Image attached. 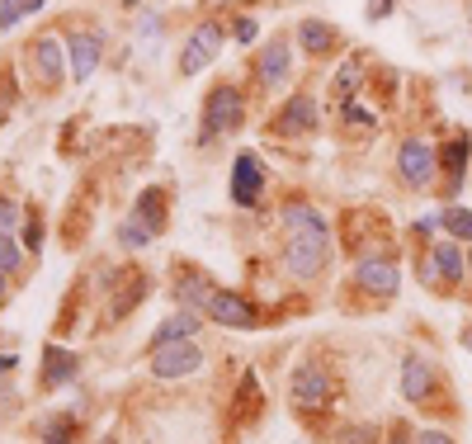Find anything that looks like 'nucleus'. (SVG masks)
I'll use <instances>...</instances> for the list:
<instances>
[{
	"label": "nucleus",
	"mask_w": 472,
	"mask_h": 444,
	"mask_svg": "<svg viewBox=\"0 0 472 444\" xmlns=\"http://www.w3.org/2000/svg\"><path fill=\"white\" fill-rule=\"evenodd\" d=\"M330 256V232L326 222L321 227H302V232H288V246H284V265L298 274V280H312V274L326 265Z\"/></svg>",
	"instance_id": "1"
},
{
	"label": "nucleus",
	"mask_w": 472,
	"mask_h": 444,
	"mask_svg": "<svg viewBox=\"0 0 472 444\" xmlns=\"http://www.w3.org/2000/svg\"><path fill=\"white\" fill-rule=\"evenodd\" d=\"M241 114H246V109H241V90H236V86H217V90H208L199 143L208 147V143H217V137L236 132V128H241Z\"/></svg>",
	"instance_id": "2"
},
{
	"label": "nucleus",
	"mask_w": 472,
	"mask_h": 444,
	"mask_svg": "<svg viewBox=\"0 0 472 444\" xmlns=\"http://www.w3.org/2000/svg\"><path fill=\"white\" fill-rule=\"evenodd\" d=\"M222 38H227V29H222L217 19H204L199 29H194L180 48V71L184 76H199L204 67H213V58L222 52Z\"/></svg>",
	"instance_id": "3"
},
{
	"label": "nucleus",
	"mask_w": 472,
	"mask_h": 444,
	"mask_svg": "<svg viewBox=\"0 0 472 444\" xmlns=\"http://www.w3.org/2000/svg\"><path fill=\"white\" fill-rule=\"evenodd\" d=\"M204 369V350L194 341H175V345H156L152 350V374L156 378H184Z\"/></svg>",
	"instance_id": "4"
},
{
	"label": "nucleus",
	"mask_w": 472,
	"mask_h": 444,
	"mask_svg": "<svg viewBox=\"0 0 472 444\" xmlns=\"http://www.w3.org/2000/svg\"><path fill=\"white\" fill-rule=\"evenodd\" d=\"M204 312H208L213 322H222V326H232V331H256V322H260L256 308H251L241 293H222V289H208Z\"/></svg>",
	"instance_id": "5"
},
{
	"label": "nucleus",
	"mask_w": 472,
	"mask_h": 444,
	"mask_svg": "<svg viewBox=\"0 0 472 444\" xmlns=\"http://www.w3.org/2000/svg\"><path fill=\"white\" fill-rule=\"evenodd\" d=\"M435 165H439V161H435V147L425 143V137H406L402 152H397V171H402V180L421 189V185L435 180Z\"/></svg>",
	"instance_id": "6"
},
{
	"label": "nucleus",
	"mask_w": 472,
	"mask_h": 444,
	"mask_svg": "<svg viewBox=\"0 0 472 444\" xmlns=\"http://www.w3.org/2000/svg\"><path fill=\"white\" fill-rule=\"evenodd\" d=\"M354 284L364 289V293L393 298V293L402 289V274H397V265L387 260V256H369V260H359V265H354Z\"/></svg>",
	"instance_id": "7"
},
{
	"label": "nucleus",
	"mask_w": 472,
	"mask_h": 444,
	"mask_svg": "<svg viewBox=\"0 0 472 444\" xmlns=\"http://www.w3.org/2000/svg\"><path fill=\"white\" fill-rule=\"evenodd\" d=\"M330 393H336V378H330L326 369L302 365V369L293 374V402H298V407L317 411V407H326V402H330Z\"/></svg>",
	"instance_id": "8"
},
{
	"label": "nucleus",
	"mask_w": 472,
	"mask_h": 444,
	"mask_svg": "<svg viewBox=\"0 0 472 444\" xmlns=\"http://www.w3.org/2000/svg\"><path fill=\"white\" fill-rule=\"evenodd\" d=\"M260 185H265L260 161H256L251 152H241V156H236V165H232V199H236L241 208H251V204L260 199Z\"/></svg>",
	"instance_id": "9"
},
{
	"label": "nucleus",
	"mask_w": 472,
	"mask_h": 444,
	"mask_svg": "<svg viewBox=\"0 0 472 444\" xmlns=\"http://www.w3.org/2000/svg\"><path fill=\"white\" fill-rule=\"evenodd\" d=\"M100 52H104V38L100 34H71V48H67V67L76 80H90L95 67H100Z\"/></svg>",
	"instance_id": "10"
},
{
	"label": "nucleus",
	"mask_w": 472,
	"mask_h": 444,
	"mask_svg": "<svg viewBox=\"0 0 472 444\" xmlns=\"http://www.w3.org/2000/svg\"><path fill=\"white\" fill-rule=\"evenodd\" d=\"M274 128H279L284 137H298V132H312V128H317V104H312L308 95H293V100L284 104V114L274 119Z\"/></svg>",
	"instance_id": "11"
},
{
	"label": "nucleus",
	"mask_w": 472,
	"mask_h": 444,
	"mask_svg": "<svg viewBox=\"0 0 472 444\" xmlns=\"http://www.w3.org/2000/svg\"><path fill=\"white\" fill-rule=\"evenodd\" d=\"M29 58H34V71H38V80H43V86H58V80L71 71V67L62 62V48H58V38H38Z\"/></svg>",
	"instance_id": "12"
},
{
	"label": "nucleus",
	"mask_w": 472,
	"mask_h": 444,
	"mask_svg": "<svg viewBox=\"0 0 472 444\" xmlns=\"http://www.w3.org/2000/svg\"><path fill=\"white\" fill-rule=\"evenodd\" d=\"M199 312L194 308H180L175 317H165L156 331H152V345H175V341H194V331H199Z\"/></svg>",
	"instance_id": "13"
},
{
	"label": "nucleus",
	"mask_w": 472,
	"mask_h": 444,
	"mask_svg": "<svg viewBox=\"0 0 472 444\" xmlns=\"http://www.w3.org/2000/svg\"><path fill=\"white\" fill-rule=\"evenodd\" d=\"M288 80V43L284 38H269L265 43V58H260V86L274 90V86H284Z\"/></svg>",
	"instance_id": "14"
},
{
	"label": "nucleus",
	"mask_w": 472,
	"mask_h": 444,
	"mask_svg": "<svg viewBox=\"0 0 472 444\" xmlns=\"http://www.w3.org/2000/svg\"><path fill=\"white\" fill-rule=\"evenodd\" d=\"M430 387H435L430 359H406V369H402V397L406 402H421V397H430Z\"/></svg>",
	"instance_id": "15"
},
{
	"label": "nucleus",
	"mask_w": 472,
	"mask_h": 444,
	"mask_svg": "<svg viewBox=\"0 0 472 444\" xmlns=\"http://www.w3.org/2000/svg\"><path fill=\"white\" fill-rule=\"evenodd\" d=\"M430 256H435V274H439V280H449V284H458V280H463L467 256L458 251V241H439Z\"/></svg>",
	"instance_id": "16"
},
{
	"label": "nucleus",
	"mask_w": 472,
	"mask_h": 444,
	"mask_svg": "<svg viewBox=\"0 0 472 444\" xmlns=\"http://www.w3.org/2000/svg\"><path fill=\"white\" fill-rule=\"evenodd\" d=\"M137 222H142L152 237L165 227V199H161V189H147L142 199H137Z\"/></svg>",
	"instance_id": "17"
},
{
	"label": "nucleus",
	"mask_w": 472,
	"mask_h": 444,
	"mask_svg": "<svg viewBox=\"0 0 472 444\" xmlns=\"http://www.w3.org/2000/svg\"><path fill=\"white\" fill-rule=\"evenodd\" d=\"M298 38H302V48H308V52H326L330 43H336V34H330V24H321V19H302Z\"/></svg>",
	"instance_id": "18"
},
{
	"label": "nucleus",
	"mask_w": 472,
	"mask_h": 444,
	"mask_svg": "<svg viewBox=\"0 0 472 444\" xmlns=\"http://www.w3.org/2000/svg\"><path fill=\"white\" fill-rule=\"evenodd\" d=\"M67 378H76V354L52 345L47 350V383H67Z\"/></svg>",
	"instance_id": "19"
},
{
	"label": "nucleus",
	"mask_w": 472,
	"mask_h": 444,
	"mask_svg": "<svg viewBox=\"0 0 472 444\" xmlns=\"http://www.w3.org/2000/svg\"><path fill=\"white\" fill-rule=\"evenodd\" d=\"M321 222H326V217H321L317 208H308V204H288V208H284V227H288V232H302V227H321Z\"/></svg>",
	"instance_id": "20"
},
{
	"label": "nucleus",
	"mask_w": 472,
	"mask_h": 444,
	"mask_svg": "<svg viewBox=\"0 0 472 444\" xmlns=\"http://www.w3.org/2000/svg\"><path fill=\"white\" fill-rule=\"evenodd\" d=\"M439 222H444V232H449L454 241H458V237L472 241V213H467V208H444Z\"/></svg>",
	"instance_id": "21"
},
{
	"label": "nucleus",
	"mask_w": 472,
	"mask_h": 444,
	"mask_svg": "<svg viewBox=\"0 0 472 444\" xmlns=\"http://www.w3.org/2000/svg\"><path fill=\"white\" fill-rule=\"evenodd\" d=\"M29 10H43V0H0V29H15Z\"/></svg>",
	"instance_id": "22"
},
{
	"label": "nucleus",
	"mask_w": 472,
	"mask_h": 444,
	"mask_svg": "<svg viewBox=\"0 0 472 444\" xmlns=\"http://www.w3.org/2000/svg\"><path fill=\"white\" fill-rule=\"evenodd\" d=\"M354 86H359V62H345V71H336V80H330V90H336V95L350 104Z\"/></svg>",
	"instance_id": "23"
},
{
	"label": "nucleus",
	"mask_w": 472,
	"mask_h": 444,
	"mask_svg": "<svg viewBox=\"0 0 472 444\" xmlns=\"http://www.w3.org/2000/svg\"><path fill=\"white\" fill-rule=\"evenodd\" d=\"M19 260H24V256H19V246H15V237H10V232H0V270L10 274V270H15Z\"/></svg>",
	"instance_id": "24"
},
{
	"label": "nucleus",
	"mask_w": 472,
	"mask_h": 444,
	"mask_svg": "<svg viewBox=\"0 0 472 444\" xmlns=\"http://www.w3.org/2000/svg\"><path fill=\"white\" fill-rule=\"evenodd\" d=\"M147 241H152V232H147L137 217H128V222H123V246H147Z\"/></svg>",
	"instance_id": "25"
},
{
	"label": "nucleus",
	"mask_w": 472,
	"mask_h": 444,
	"mask_svg": "<svg viewBox=\"0 0 472 444\" xmlns=\"http://www.w3.org/2000/svg\"><path fill=\"white\" fill-rule=\"evenodd\" d=\"M232 34H236V43H256L260 24H256V19H236V24H232Z\"/></svg>",
	"instance_id": "26"
},
{
	"label": "nucleus",
	"mask_w": 472,
	"mask_h": 444,
	"mask_svg": "<svg viewBox=\"0 0 472 444\" xmlns=\"http://www.w3.org/2000/svg\"><path fill=\"white\" fill-rule=\"evenodd\" d=\"M15 222H19V208L10 199H0V232H15Z\"/></svg>",
	"instance_id": "27"
},
{
	"label": "nucleus",
	"mask_w": 472,
	"mask_h": 444,
	"mask_svg": "<svg viewBox=\"0 0 472 444\" xmlns=\"http://www.w3.org/2000/svg\"><path fill=\"white\" fill-rule=\"evenodd\" d=\"M463 161H467V143L449 147V171H454V185H458V175H463Z\"/></svg>",
	"instance_id": "28"
},
{
	"label": "nucleus",
	"mask_w": 472,
	"mask_h": 444,
	"mask_svg": "<svg viewBox=\"0 0 472 444\" xmlns=\"http://www.w3.org/2000/svg\"><path fill=\"white\" fill-rule=\"evenodd\" d=\"M387 10H393V0H369V19H383Z\"/></svg>",
	"instance_id": "29"
},
{
	"label": "nucleus",
	"mask_w": 472,
	"mask_h": 444,
	"mask_svg": "<svg viewBox=\"0 0 472 444\" xmlns=\"http://www.w3.org/2000/svg\"><path fill=\"white\" fill-rule=\"evenodd\" d=\"M67 435H71V430H67V426H52V430H47V439H43V444H67Z\"/></svg>",
	"instance_id": "30"
},
{
	"label": "nucleus",
	"mask_w": 472,
	"mask_h": 444,
	"mask_svg": "<svg viewBox=\"0 0 472 444\" xmlns=\"http://www.w3.org/2000/svg\"><path fill=\"white\" fill-rule=\"evenodd\" d=\"M415 444H454V439H449V435H439V430H425V435L415 439Z\"/></svg>",
	"instance_id": "31"
},
{
	"label": "nucleus",
	"mask_w": 472,
	"mask_h": 444,
	"mask_svg": "<svg viewBox=\"0 0 472 444\" xmlns=\"http://www.w3.org/2000/svg\"><path fill=\"white\" fill-rule=\"evenodd\" d=\"M15 369V354H0V374H10Z\"/></svg>",
	"instance_id": "32"
},
{
	"label": "nucleus",
	"mask_w": 472,
	"mask_h": 444,
	"mask_svg": "<svg viewBox=\"0 0 472 444\" xmlns=\"http://www.w3.org/2000/svg\"><path fill=\"white\" fill-rule=\"evenodd\" d=\"M0 298H5V270H0Z\"/></svg>",
	"instance_id": "33"
},
{
	"label": "nucleus",
	"mask_w": 472,
	"mask_h": 444,
	"mask_svg": "<svg viewBox=\"0 0 472 444\" xmlns=\"http://www.w3.org/2000/svg\"><path fill=\"white\" fill-rule=\"evenodd\" d=\"M463 345H467V350H472V331H463Z\"/></svg>",
	"instance_id": "34"
},
{
	"label": "nucleus",
	"mask_w": 472,
	"mask_h": 444,
	"mask_svg": "<svg viewBox=\"0 0 472 444\" xmlns=\"http://www.w3.org/2000/svg\"><path fill=\"white\" fill-rule=\"evenodd\" d=\"M467 270H472V251H467Z\"/></svg>",
	"instance_id": "35"
}]
</instances>
